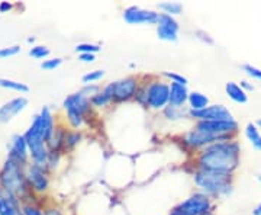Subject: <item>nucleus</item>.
<instances>
[{
	"label": "nucleus",
	"mask_w": 261,
	"mask_h": 215,
	"mask_svg": "<svg viewBox=\"0 0 261 215\" xmlns=\"http://www.w3.org/2000/svg\"><path fill=\"white\" fill-rule=\"evenodd\" d=\"M199 163L206 170L228 173L238 163V146L232 142H219L212 144L203 151Z\"/></svg>",
	"instance_id": "obj_1"
},
{
	"label": "nucleus",
	"mask_w": 261,
	"mask_h": 215,
	"mask_svg": "<svg viewBox=\"0 0 261 215\" xmlns=\"http://www.w3.org/2000/svg\"><path fill=\"white\" fill-rule=\"evenodd\" d=\"M25 140L28 142V149L31 151L32 159L35 160L37 166L42 164L47 160V150L44 146V135H42V128H41V116L37 115L34 118V122L31 124L29 130L25 134Z\"/></svg>",
	"instance_id": "obj_2"
},
{
	"label": "nucleus",
	"mask_w": 261,
	"mask_h": 215,
	"mask_svg": "<svg viewBox=\"0 0 261 215\" xmlns=\"http://www.w3.org/2000/svg\"><path fill=\"white\" fill-rule=\"evenodd\" d=\"M196 185L202 187L206 192H221L228 187V178L226 173H219V172H212L203 169L202 172L196 173L195 176Z\"/></svg>",
	"instance_id": "obj_3"
},
{
	"label": "nucleus",
	"mask_w": 261,
	"mask_h": 215,
	"mask_svg": "<svg viewBox=\"0 0 261 215\" xmlns=\"http://www.w3.org/2000/svg\"><path fill=\"white\" fill-rule=\"evenodd\" d=\"M147 103L154 109L164 108L170 102V86L166 83L154 82L147 87L145 92Z\"/></svg>",
	"instance_id": "obj_4"
},
{
	"label": "nucleus",
	"mask_w": 261,
	"mask_h": 215,
	"mask_svg": "<svg viewBox=\"0 0 261 215\" xmlns=\"http://www.w3.org/2000/svg\"><path fill=\"white\" fill-rule=\"evenodd\" d=\"M209 206L211 204H209L207 197L202 194H196L189 198L186 202H183L178 208H176L171 215H202L207 212Z\"/></svg>",
	"instance_id": "obj_5"
},
{
	"label": "nucleus",
	"mask_w": 261,
	"mask_h": 215,
	"mask_svg": "<svg viewBox=\"0 0 261 215\" xmlns=\"http://www.w3.org/2000/svg\"><path fill=\"white\" fill-rule=\"evenodd\" d=\"M190 115L200 121H232L233 120L231 112L222 105H212L202 111H190Z\"/></svg>",
	"instance_id": "obj_6"
},
{
	"label": "nucleus",
	"mask_w": 261,
	"mask_h": 215,
	"mask_svg": "<svg viewBox=\"0 0 261 215\" xmlns=\"http://www.w3.org/2000/svg\"><path fill=\"white\" fill-rule=\"evenodd\" d=\"M178 23L173 16L161 13L157 22V35L163 41H176L177 39Z\"/></svg>",
	"instance_id": "obj_7"
},
{
	"label": "nucleus",
	"mask_w": 261,
	"mask_h": 215,
	"mask_svg": "<svg viewBox=\"0 0 261 215\" xmlns=\"http://www.w3.org/2000/svg\"><path fill=\"white\" fill-rule=\"evenodd\" d=\"M159 13L152 10L140 9V8H128L123 12V19L130 25H138V23H155L159 22Z\"/></svg>",
	"instance_id": "obj_8"
},
{
	"label": "nucleus",
	"mask_w": 261,
	"mask_h": 215,
	"mask_svg": "<svg viewBox=\"0 0 261 215\" xmlns=\"http://www.w3.org/2000/svg\"><path fill=\"white\" fill-rule=\"evenodd\" d=\"M237 122L233 121H200L197 124L196 130L199 131L207 132V134H212L215 137H221L226 134V132L235 131L237 130Z\"/></svg>",
	"instance_id": "obj_9"
},
{
	"label": "nucleus",
	"mask_w": 261,
	"mask_h": 215,
	"mask_svg": "<svg viewBox=\"0 0 261 215\" xmlns=\"http://www.w3.org/2000/svg\"><path fill=\"white\" fill-rule=\"evenodd\" d=\"M28 105V101L25 98H16L6 102L0 108V122H9L13 120L19 112H22Z\"/></svg>",
	"instance_id": "obj_10"
},
{
	"label": "nucleus",
	"mask_w": 261,
	"mask_h": 215,
	"mask_svg": "<svg viewBox=\"0 0 261 215\" xmlns=\"http://www.w3.org/2000/svg\"><path fill=\"white\" fill-rule=\"evenodd\" d=\"M20 173H19V169L16 166V163L13 160H10L6 163V168H5V172H3V176H2V182L6 189L9 190H15V189H19L20 186Z\"/></svg>",
	"instance_id": "obj_11"
},
{
	"label": "nucleus",
	"mask_w": 261,
	"mask_h": 215,
	"mask_svg": "<svg viewBox=\"0 0 261 215\" xmlns=\"http://www.w3.org/2000/svg\"><path fill=\"white\" fill-rule=\"evenodd\" d=\"M90 106V101L83 93H74L64 101V108L67 112H74L83 115Z\"/></svg>",
	"instance_id": "obj_12"
},
{
	"label": "nucleus",
	"mask_w": 261,
	"mask_h": 215,
	"mask_svg": "<svg viewBox=\"0 0 261 215\" xmlns=\"http://www.w3.org/2000/svg\"><path fill=\"white\" fill-rule=\"evenodd\" d=\"M135 90H137V80L132 77L113 83V98L118 101L129 99L130 96L135 93Z\"/></svg>",
	"instance_id": "obj_13"
},
{
	"label": "nucleus",
	"mask_w": 261,
	"mask_h": 215,
	"mask_svg": "<svg viewBox=\"0 0 261 215\" xmlns=\"http://www.w3.org/2000/svg\"><path fill=\"white\" fill-rule=\"evenodd\" d=\"M28 142L25 140V135H13L10 141V156L16 161H25L28 153Z\"/></svg>",
	"instance_id": "obj_14"
},
{
	"label": "nucleus",
	"mask_w": 261,
	"mask_h": 215,
	"mask_svg": "<svg viewBox=\"0 0 261 215\" xmlns=\"http://www.w3.org/2000/svg\"><path fill=\"white\" fill-rule=\"evenodd\" d=\"M187 99H189V92L186 86L177 83L170 84V106L180 108V105H183Z\"/></svg>",
	"instance_id": "obj_15"
},
{
	"label": "nucleus",
	"mask_w": 261,
	"mask_h": 215,
	"mask_svg": "<svg viewBox=\"0 0 261 215\" xmlns=\"http://www.w3.org/2000/svg\"><path fill=\"white\" fill-rule=\"evenodd\" d=\"M225 90H226L228 98L232 99L233 102L247 103V101H248V96H247L245 90H244L240 84L233 83V82H228L226 86H225Z\"/></svg>",
	"instance_id": "obj_16"
},
{
	"label": "nucleus",
	"mask_w": 261,
	"mask_h": 215,
	"mask_svg": "<svg viewBox=\"0 0 261 215\" xmlns=\"http://www.w3.org/2000/svg\"><path fill=\"white\" fill-rule=\"evenodd\" d=\"M29 179H31L32 185H34V187L37 190L47 189V179H45V175H44V172L37 164L32 166V168H29Z\"/></svg>",
	"instance_id": "obj_17"
},
{
	"label": "nucleus",
	"mask_w": 261,
	"mask_h": 215,
	"mask_svg": "<svg viewBox=\"0 0 261 215\" xmlns=\"http://www.w3.org/2000/svg\"><path fill=\"white\" fill-rule=\"evenodd\" d=\"M39 116H41V128H42V135H44V138L45 141L49 140V137L53 135V131H54V128H53V124H54V120H53V115L49 112V109L48 108H44L41 113H39Z\"/></svg>",
	"instance_id": "obj_18"
},
{
	"label": "nucleus",
	"mask_w": 261,
	"mask_h": 215,
	"mask_svg": "<svg viewBox=\"0 0 261 215\" xmlns=\"http://www.w3.org/2000/svg\"><path fill=\"white\" fill-rule=\"evenodd\" d=\"M189 105L192 108V111H202L207 108V103H209V99L207 96H205L203 93H199V92H192L189 93Z\"/></svg>",
	"instance_id": "obj_19"
},
{
	"label": "nucleus",
	"mask_w": 261,
	"mask_h": 215,
	"mask_svg": "<svg viewBox=\"0 0 261 215\" xmlns=\"http://www.w3.org/2000/svg\"><path fill=\"white\" fill-rule=\"evenodd\" d=\"M245 134H247V138L252 144V147L255 150H261V134L258 131V128H257V125L248 124L247 130H245Z\"/></svg>",
	"instance_id": "obj_20"
},
{
	"label": "nucleus",
	"mask_w": 261,
	"mask_h": 215,
	"mask_svg": "<svg viewBox=\"0 0 261 215\" xmlns=\"http://www.w3.org/2000/svg\"><path fill=\"white\" fill-rule=\"evenodd\" d=\"M0 86L6 87V89L16 90V92H22V93L29 92V87L27 84L20 83V82H15V80H9V79H0Z\"/></svg>",
	"instance_id": "obj_21"
},
{
	"label": "nucleus",
	"mask_w": 261,
	"mask_h": 215,
	"mask_svg": "<svg viewBox=\"0 0 261 215\" xmlns=\"http://www.w3.org/2000/svg\"><path fill=\"white\" fill-rule=\"evenodd\" d=\"M160 9H163L167 15L171 16V15H178L183 9V6L180 3H176V2H166V3L160 5Z\"/></svg>",
	"instance_id": "obj_22"
},
{
	"label": "nucleus",
	"mask_w": 261,
	"mask_h": 215,
	"mask_svg": "<svg viewBox=\"0 0 261 215\" xmlns=\"http://www.w3.org/2000/svg\"><path fill=\"white\" fill-rule=\"evenodd\" d=\"M16 212H18L16 208L9 199L0 198V215H15Z\"/></svg>",
	"instance_id": "obj_23"
},
{
	"label": "nucleus",
	"mask_w": 261,
	"mask_h": 215,
	"mask_svg": "<svg viewBox=\"0 0 261 215\" xmlns=\"http://www.w3.org/2000/svg\"><path fill=\"white\" fill-rule=\"evenodd\" d=\"M103 73L102 70H93V71H90V73H87V75L83 76V80L84 83L89 84V83H93V82H97V80H100L103 77Z\"/></svg>",
	"instance_id": "obj_24"
},
{
	"label": "nucleus",
	"mask_w": 261,
	"mask_h": 215,
	"mask_svg": "<svg viewBox=\"0 0 261 215\" xmlns=\"http://www.w3.org/2000/svg\"><path fill=\"white\" fill-rule=\"evenodd\" d=\"M75 50L80 51L82 54H94V53H97L100 50V47L94 45V44H80V45L75 47Z\"/></svg>",
	"instance_id": "obj_25"
},
{
	"label": "nucleus",
	"mask_w": 261,
	"mask_h": 215,
	"mask_svg": "<svg viewBox=\"0 0 261 215\" xmlns=\"http://www.w3.org/2000/svg\"><path fill=\"white\" fill-rule=\"evenodd\" d=\"M48 54H49V50L47 47H41V45L31 48V51H29V56H32L34 58H44Z\"/></svg>",
	"instance_id": "obj_26"
},
{
	"label": "nucleus",
	"mask_w": 261,
	"mask_h": 215,
	"mask_svg": "<svg viewBox=\"0 0 261 215\" xmlns=\"http://www.w3.org/2000/svg\"><path fill=\"white\" fill-rule=\"evenodd\" d=\"M19 51H20V47H19V45H13V47H8V48H0V58L16 56Z\"/></svg>",
	"instance_id": "obj_27"
},
{
	"label": "nucleus",
	"mask_w": 261,
	"mask_h": 215,
	"mask_svg": "<svg viewBox=\"0 0 261 215\" xmlns=\"http://www.w3.org/2000/svg\"><path fill=\"white\" fill-rule=\"evenodd\" d=\"M243 68H244V71L250 76V77H252V79H257V80H261L260 68H257V67H254V66H250V64H245Z\"/></svg>",
	"instance_id": "obj_28"
},
{
	"label": "nucleus",
	"mask_w": 261,
	"mask_h": 215,
	"mask_svg": "<svg viewBox=\"0 0 261 215\" xmlns=\"http://www.w3.org/2000/svg\"><path fill=\"white\" fill-rule=\"evenodd\" d=\"M61 63H63L61 58H49V60H45V61L41 64V67H42L44 70H54V68H57Z\"/></svg>",
	"instance_id": "obj_29"
},
{
	"label": "nucleus",
	"mask_w": 261,
	"mask_h": 215,
	"mask_svg": "<svg viewBox=\"0 0 261 215\" xmlns=\"http://www.w3.org/2000/svg\"><path fill=\"white\" fill-rule=\"evenodd\" d=\"M164 76H166V77H168V79H171V80H173V83L183 84V86H186L187 84L186 77L177 75V73H168V71H166V73H164Z\"/></svg>",
	"instance_id": "obj_30"
},
{
	"label": "nucleus",
	"mask_w": 261,
	"mask_h": 215,
	"mask_svg": "<svg viewBox=\"0 0 261 215\" xmlns=\"http://www.w3.org/2000/svg\"><path fill=\"white\" fill-rule=\"evenodd\" d=\"M23 215H44L38 208H34V206H23Z\"/></svg>",
	"instance_id": "obj_31"
},
{
	"label": "nucleus",
	"mask_w": 261,
	"mask_h": 215,
	"mask_svg": "<svg viewBox=\"0 0 261 215\" xmlns=\"http://www.w3.org/2000/svg\"><path fill=\"white\" fill-rule=\"evenodd\" d=\"M79 60H82L83 63H92L94 61V54H80Z\"/></svg>",
	"instance_id": "obj_32"
},
{
	"label": "nucleus",
	"mask_w": 261,
	"mask_h": 215,
	"mask_svg": "<svg viewBox=\"0 0 261 215\" xmlns=\"http://www.w3.org/2000/svg\"><path fill=\"white\" fill-rule=\"evenodd\" d=\"M12 6H10L8 2H3V3H0V12H5V10H9Z\"/></svg>",
	"instance_id": "obj_33"
},
{
	"label": "nucleus",
	"mask_w": 261,
	"mask_h": 215,
	"mask_svg": "<svg viewBox=\"0 0 261 215\" xmlns=\"http://www.w3.org/2000/svg\"><path fill=\"white\" fill-rule=\"evenodd\" d=\"M241 87H245V89H254L251 84H248V82H241Z\"/></svg>",
	"instance_id": "obj_34"
},
{
	"label": "nucleus",
	"mask_w": 261,
	"mask_h": 215,
	"mask_svg": "<svg viewBox=\"0 0 261 215\" xmlns=\"http://www.w3.org/2000/svg\"><path fill=\"white\" fill-rule=\"evenodd\" d=\"M252 214H254V215H261V204L257 206V208H255L254 211H252Z\"/></svg>",
	"instance_id": "obj_35"
},
{
	"label": "nucleus",
	"mask_w": 261,
	"mask_h": 215,
	"mask_svg": "<svg viewBox=\"0 0 261 215\" xmlns=\"http://www.w3.org/2000/svg\"><path fill=\"white\" fill-rule=\"evenodd\" d=\"M257 124H258V125H261V121H257Z\"/></svg>",
	"instance_id": "obj_36"
}]
</instances>
